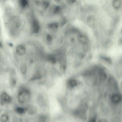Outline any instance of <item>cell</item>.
Wrapping results in <instances>:
<instances>
[{"label":"cell","mask_w":122,"mask_h":122,"mask_svg":"<svg viewBox=\"0 0 122 122\" xmlns=\"http://www.w3.org/2000/svg\"><path fill=\"white\" fill-rule=\"evenodd\" d=\"M31 93L29 90L25 88H22L20 90L17 95L18 102L20 105H25L30 100Z\"/></svg>","instance_id":"1"},{"label":"cell","mask_w":122,"mask_h":122,"mask_svg":"<svg viewBox=\"0 0 122 122\" xmlns=\"http://www.w3.org/2000/svg\"><path fill=\"white\" fill-rule=\"evenodd\" d=\"M0 100L3 103L5 104H9L12 102V97L5 92L1 93L0 95Z\"/></svg>","instance_id":"2"},{"label":"cell","mask_w":122,"mask_h":122,"mask_svg":"<svg viewBox=\"0 0 122 122\" xmlns=\"http://www.w3.org/2000/svg\"><path fill=\"white\" fill-rule=\"evenodd\" d=\"M26 113L30 115H34L37 113L38 109L37 106L32 104H28L25 107Z\"/></svg>","instance_id":"3"},{"label":"cell","mask_w":122,"mask_h":122,"mask_svg":"<svg viewBox=\"0 0 122 122\" xmlns=\"http://www.w3.org/2000/svg\"><path fill=\"white\" fill-rule=\"evenodd\" d=\"M14 112L19 115H23L26 113L25 107L17 106L14 107Z\"/></svg>","instance_id":"4"},{"label":"cell","mask_w":122,"mask_h":122,"mask_svg":"<svg viewBox=\"0 0 122 122\" xmlns=\"http://www.w3.org/2000/svg\"><path fill=\"white\" fill-rule=\"evenodd\" d=\"M10 116L7 112H3L0 114V122H9Z\"/></svg>","instance_id":"5"},{"label":"cell","mask_w":122,"mask_h":122,"mask_svg":"<svg viewBox=\"0 0 122 122\" xmlns=\"http://www.w3.org/2000/svg\"><path fill=\"white\" fill-rule=\"evenodd\" d=\"M86 22L87 24L90 27L93 28L96 24V19L93 15L89 16L87 18Z\"/></svg>","instance_id":"6"},{"label":"cell","mask_w":122,"mask_h":122,"mask_svg":"<svg viewBox=\"0 0 122 122\" xmlns=\"http://www.w3.org/2000/svg\"><path fill=\"white\" fill-rule=\"evenodd\" d=\"M111 100L112 103L116 104L121 102L122 100V97L119 94H115L111 95Z\"/></svg>","instance_id":"7"},{"label":"cell","mask_w":122,"mask_h":122,"mask_svg":"<svg viewBox=\"0 0 122 122\" xmlns=\"http://www.w3.org/2000/svg\"><path fill=\"white\" fill-rule=\"evenodd\" d=\"M78 81L75 79H70L67 81V85L70 88H75L78 86Z\"/></svg>","instance_id":"8"},{"label":"cell","mask_w":122,"mask_h":122,"mask_svg":"<svg viewBox=\"0 0 122 122\" xmlns=\"http://www.w3.org/2000/svg\"><path fill=\"white\" fill-rule=\"evenodd\" d=\"M121 0H113L112 2V7L115 10H119L121 7Z\"/></svg>","instance_id":"9"},{"label":"cell","mask_w":122,"mask_h":122,"mask_svg":"<svg viewBox=\"0 0 122 122\" xmlns=\"http://www.w3.org/2000/svg\"><path fill=\"white\" fill-rule=\"evenodd\" d=\"M16 52L19 56H23L26 52V49L24 46L19 45L16 48Z\"/></svg>","instance_id":"10"},{"label":"cell","mask_w":122,"mask_h":122,"mask_svg":"<svg viewBox=\"0 0 122 122\" xmlns=\"http://www.w3.org/2000/svg\"><path fill=\"white\" fill-rule=\"evenodd\" d=\"M47 43L50 44L52 42L53 40V38L50 34H47L44 37Z\"/></svg>","instance_id":"11"},{"label":"cell","mask_w":122,"mask_h":122,"mask_svg":"<svg viewBox=\"0 0 122 122\" xmlns=\"http://www.w3.org/2000/svg\"><path fill=\"white\" fill-rule=\"evenodd\" d=\"M101 59L103 60L109 64H111L112 63V60L110 57L106 56H102Z\"/></svg>","instance_id":"12"},{"label":"cell","mask_w":122,"mask_h":122,"mask_svg":"<svg viewBox=\"0 0 122 122\" xmlns=\"http://www.w3.org/2000/svg\"><path fill=\"white\" fill-rule=\"evenodd\" d=\"M108 83L110 85L113 86H115L117 85L115 80L112 77H111L108 79Z\"/></svg>","instance_id":"13"},{"label":"cell","mask_w":122,"mask_h":122,"mask_svg":"<svg viewBox=\"0 0 122 122\" xmlns=\"http://www.w3.org/2000/svg\"><path fill=\"white\" fill-rule=\"evenodd\" d=\"M19 3L20 5L23 8L25 7L28 4L27 0H19Z\"/></svg>","instance_id":"14"},{"label":"cell","mask_w":122,"mask_h":122,"mask_svg":"<svg viewBox=\"0 0 122 122\" xmlns=\"http://www.w3.org/2000/svg\"><path fill=\"white\" fill-rule=\"evenodd\" d=\"M21 73L23 74H25L26 73L27 71V68L25 65H23L22 66L20 69Z\"/></svg>","instance_id":"15"},{"label":"cell","mask_w":122,"mask_h":122,"mask_svg":"<svg viewBox=\"0 0 122 122\" xmlns=\"http://www.w3.org/2000/svg\"><path fill=\"white\" fill-rule=\"evenodd\" d=\"M87 122H96V119L95 117H92L90 118Z\"/></svg>","instance_id":"16"},{"label":"cell","mask_w":122,"mask_h":122,"mask_svg":"<svg viewBox=\"0 0 122 122\" xmlns=\"http://www.w3.org/2000/svg\"><path fill=\"white\" fill-rule=\"evenodd\" d=\"M118 44L119 45H122V38H120L119 39L118 41Z\"/></svg>","instance_id":"17"},{"label":"cell","mask_w":122,"mask_h":122,"mask_svg":"<svg viewBox=\"0 0 122 122\" xmlns=\"http://www.w3.org/2000/svg\"><path fill=\"white\" fill-rule=\"evenodd\" d=\"M98 122H107V121L105 119H102L99 120Z\"/></svg>","instance_id":"18"},{"label":"cell","mask_w":122,"mask_h":122,"mask_svg":"<svg viewBox=\"0 0 122 122\" xmlns=\"http://www.w3.org/2000/svg\"><path fill=\"white\" fill-rule=\"evenodd\" d=\"M121 86H122V81H121Z\"/></svg>","instance_id":"19"},{"label":"cell","mask_w":122,"mask_h":122,"mask_svg":"<svg viewBox=\"0 0 122 122\" xmlns=\"http://www.w3.org/2000/svg\"><path fill=\"white\" fill-rule=\"evenodd\" d=\"M121 33H122V30H121Z\"/></svg>","instance_id":"20"}]
</instances>
